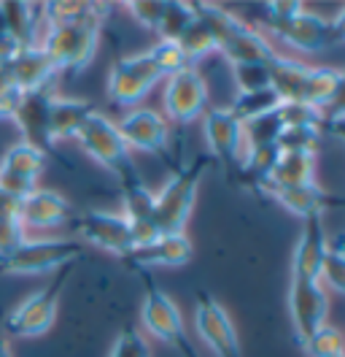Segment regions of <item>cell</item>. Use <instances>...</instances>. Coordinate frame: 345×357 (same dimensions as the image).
Wrapping results in <instances>:
<instances>
[{
	"label": "cell",
	"instance_id": "obj_40",
	"mask_svg": "<svg viewBox=\"0 0 345 357\" xmlns=\"http://www.w3.org/2000/svg\"><path fill=\"white\" fill-rule=\"evenodd\" d=\"M108 357H151V347L143 333H138L135 328H125L116 335Z\"/></svg>",
	"mask_w": 345,
	"mask_h": 357
},
{
	"label": "cell",
	"instance_id": "obj_18",
	"mask_svg": "<svg viewBox=\"0 0 345 357\" xmlns=\"http://www.w3.org/2000/svg\"><path fill=\"white\" fill-rule=\"evenodd\" d=\"M326 252H329V238L323 230V217L302 220L300 241H297L294 255H291V279L321 282V266Z\"/></svg>",
	"mask_w": 345,
	"mask_h": 357
},
{
	"label": "cell",
	"instance_id": "obj_2",
	"mask_svg": "<svg viewBox=\"0 0 345 357\" xmlns=\"http://www.w3.org/2000/svg\"><path fill=\"white\" fill-rule=\"evenodd\" d=\"M264 24L275 33V38H280V44L297 49V52L316 54V52L335 46L329 20H323L316 11H307L297 0L264 3Z\"/></svg>",
	"mask_w": 345,
	"mask_h": 357
},
{
	"label": "cell",
	"instance_id": "obj_43",
	"mask_svg": "<svg viewBox=\"0 0 345 357\" xmlns=\"http://www.w3.org/2000/svg\"><path fill=\"white\" fill-rule=\"evenodd\" d=\"M22 92L17 89L14 79H11V70L8 63H0V119H11V114L19 103Z\"/></svg>",
	"mask_w": 345,
	"mask_h": 357
},
{
	"label": "cell",
	"instance_id": "obj_35",
	"mask_svg": "<svg viewBox=\"0 0 345 357\" xmlns=\"http://www.w3.org/2000/svg\"><path fill=\"white\" fill-rule=\"evenodd\" d=\"M283 130V122H280V114H264L259 119H251L243 125V135H246V144H254V146H278V135Z\"/></svg>",
	"mask_w": 345,
	"mask_h": 357
},
{
	"label": "cell",
	"instance_id": "obj_16",
	"mask_svg": "<svg viewBox=\"0 0 345 357\" xmlns=\"http://www.w3.org/2000/svg\"><path fill=\"white\" fill-rule=\"evenodd\" d=\"M326 314H329V295L321 282H302V279L289 282V317L300 344H305L321 325H326Z\"/></svg>",
	"mask_w": 345,
	"mask_h": 357
},
{
	"label": "cell",
	"instance_id": "obj_31",
	"mask_svg": "<svg viewBox=\"0 0 345 357\" xmlns=\"http://www.w3.org/2000/svg\"><path fill=\"white\" fill-rule=\"evenodd\" d=\"M194 22H197L194 3H186V0H168L165 14H162V22L157 27L159 41H178Z\"/></svg>",
	"mask_w": 345,
	"mask_h": 357
},
{
	"label": "cell",
	"instance_id": "obj_36",
	"mask_svg": "<svg viewBox=\"0 0 345 357\" xmlns=\"http://www.w3.org/2000/svg\"><path fill=\"white\" fill-rule=\"evenodd\" d=\"M149 52H151V57H154V63L159 66V70L165 73V79H170L172 73L189 68L186 66L184 52H181V46L175 44V41H159V44L151 46Z\"/></svg>",
	"mask_w": 345,
	"mask_h": 357
},
{
	"label": "cell",
	"instance_id": "obj_29",
	"mask_svg": "<svg viewBox=\"0 0 345 357\" xmlns=\"http://www.w3.org/2000/svg\"><path fill=\"white\" fill-rule=\"evenodd\" d=\"M343 84V68H332V66H310V76H307V89H305V103L323 112L337 89Z\"/></svg>",
	"mask_w": 345,
	"mask_h": 357
},
{
	"label": "cell",
	"instance_id": "obj_1",
	"mask_svg": "<svg viewBox=\"0 0 345 357\" xmlns=\"http://www.w3.org/2000/svg\"><path fill=\"white\" fill-rule=\"evenodd\" d=\"M194 11H197V20L211 30L216 52L224 54L230 66H254V63L270 66L280 54L262 30L246 24L232 11L216 3H194Z\"/></svg>",
	"mask_w": 345,
	"mask_h": 357
},
{
	"label": "cell",
	"instance_id": "obj_12",
	"mask_svg": "<svg viewBox=\"0 0 345 357\" xmlns=\"http://www.w3.org/2000/svg\"><path fill=\"white\" fill-rule=\"evenodd\" d=\"M194 328L214 357H240V338L232 317L211 292H197L194 301Z\"/></svg>",
	"mask_w": 345,
	"mask_h": 357
},
{
	"label": "cell",
	"instance_id": "obj_32",
	"mask_svg": "<svg viewBox=\"0 0 345 357\" xmlns=\"http://www.w3.org/2000/svg\"><path fill=\"white\" fill-rule=\"evenodd\" d=\"M175 44L181 46V52H184V57H186V66H192V68L200 66L205 57L216 54L214 36H211V30L200 22V20H197Z\"/></svg>",
	"mask_w": 345,
	"mask_h": 357
},
{
	"label": "cell",
	"instance_id": "obj_3",
	"mask_svg": "<svg viewBox=\"0 0 345 357\" xmlns=\"http://www.w3.org/2000/svg\"><path fill=\"white\" fill-rule=\"evenodd\" d=\"M211 157H194L189 165H178L175 174L168 178V184L154 192V211H157V225L159 233H186V222L192 217L194 201L200 181L211 168Z\"/></svg>",
	"mask_w": 345,
	"mask_h": 357
},
{
	"label": "cell",
	"instance_id": "obj_47",
	"mask_svg": "<svg viewBox=\"0 0 345 357\" xmlns=\"http://www.w3.org/2000/svg\"><path fill=\"white\" fill-rule=\"evenodd\" d=\"M19 203L17 198H11V195H6L3 190H0V214H19Z\"/></svg>",
	"mask_w": 345,
	"mask_h": 357
},
{
	"label": "cell",
	"instance_id": "obj_17",
	"mask_svg": "<svg viewBox=\"0 0 345 357\" xmlns=\"http://www.w3.org/2000/svg\"><path fill=\"white\" fill-rule=\"evenodd\" d=\"M194 257L192 238L186 233H159L154 241L143 246H135L127 263L138 271L149 268H184Z\"/></svg>",
	"mask_w": 345,
	"mask_h": 357
},
{
	"label": "cell",
	"instance_id": "obj_8",
	"mask_svg": "<svg viewBox=\"0 0 345 357\" xmlns=\"http://www.w3.org/2000/svg\"><path fill=\"white\" fill-rule=\"evenodd\" d=\"M165 79V73L154 63L151 52H138L113 60V66L108 70V98L113 106L119 109H138V103L149 95Z\"/></svg>",
	"mask_w": 345,
	"mask_h": 357
},
{
	"label": "cell",
	"instance_id": "obj_48",
	"mask_svg": "<svg viewBox=\"0 0 345 357\" xmlns=\"http://www.w3.org/2000/svg\"><path fill=\"white\" fill-rule=\"evenodd\" d=\"M321 128H323V133L335 135V138H340V141L345 144V119H335V122H323Z\"/></svg>",
	"mask_w": 345,
	"mask_h": 357
},
{
	"label": "cell",
	"instance_id": "obj_5",
	"mask_svg": "<svg viewBox=\"0 0 345 357\" xmlns=\"http://www.w3.org/2000/svg\"><path fill=\"white\" fill-rule=\"evenodd\" d=\"M100 27L103 22H76L46 27L41 38V49L57 73H81L92 60L100 44Z\"/></svg>",
	"mask_w": 345,
	"mask_h": 357
},
{
	"label": "cell",
	"instance_id": "obj_25",
	"mask_svg": "<svg viewBox=\"0 0 345 357\" xmlns=\"http://www.w3.org/2000/svg\"><path fill=\"white\" fill-rule=\"evenodd\" d=\"M310 66L297 57H283L278 54L270 63V82L278 92L280 103H305V89H307Z\"/></svg>",
	"mask_w": 345,
	"mask_h": 357
},
{
	"label": "cell",
	"instance_id": "obj_10",
	"mask_svg": "<svg viewBox=\"0 0 345 357\" xmlns=\"http://www.w3.org/2000/svg\"><path fill=\"white\" fill-rule=\"evenodd\" d=\"M165 119L178 122V125H189L194 119H202V114L211 106V92L208 82L200 73V68H184L178 73H172L170 79H165Z\"/></svg>",
	"mask_w": 345,
	"mask_h": 357
},
{
	"label": "cell",
	"instance_id": "obj_30",
	"mask_svg": "<svg viewBox=\"0 0 345 357\" xmlns=\"http://www.w3.org/2000/svg\"><path fill=\"white\" fill-rule=\"evenodd\" d=\"M278 106H280L278 92L273 87H264V89H254V92H235V100H232L230 112H232V116H235L240 125H246V122L259 119L264 114L278 112Z\"/></svg>",
	"mask_w": 345,
	"mask_h": 357
},
{
	"label": "cell",
	"instance_id": "obj_52",
	"mask_svg": "<svg viewBox=\"0 0 345 357\" xmlns=\"http://www.w3.org/2000/svg\"><path fill=\"white\" fill-rule=\"evenodd\" d=\"M194 357H200V355H194Z\"/></svg>",
	"mask_w": 345,
	"mask_h": 357
},
{
	"label": "cell",
	"instance_id": "obj_15",
	"mask_svg": "<svg viewBox=\"0 0 345 357\" xmlns=\"http://www.w3.org/2000/svg\"><path fill=\"white\" fill-rule=\"evenodd\" d=\"M79 238L81 244L97 246L103 252H111L122 260H127L135 249V236L129 230L127 220L113 211H86L79 217Z\"/></svg>",
	"mask_w": 345,
	"mask_h": 357
},
{
	"label": "cell",
	"instance_id": "obj_45",
	"mask_svg": "<svg viewBox=\"0 0 345 357\" xmlns=\"http://www.w3.org/2000/svg\"><path fill=\"white\" fill-rule=\"evenodd\" d=\"M17 52H22V49L14 44L8 27H6V22H3V14H0V63H11V60L17 57Z\"/></svg>",
	"mask_w": 345,
	"mask_h": 357
},
{
	"label": "cell",
	"instance_id": "obj_11",
	"mask_svg": "<svg viewBox=\"0 0 345 357\" xmlns=\"http://www.w3.org/2000/svg\"><path fill=\"white\" fill-rule=\"evenodd\" d=\"M202 135L208 141V157L216 160L227 178H237V165L246 146L243 125L237 122L230 109H208L202 114Z\"/></svg>",
	"mask_w": 345,
	"mask_h": 357
},
{
	"label": "cell",
	"instance_id": "obj_42",
	"mask_svg": "<svg viewBox=\"0 0 345 357\" xmlns=\"http://www.w3.org/2000/svg\"><path fill=\"white\" fill-rule=\"evenodd\" d=\"M278 114L283 125H323L321 112L307 103H280Z\"/></svg>",
	"mask_w": 345,
	"mask_h": 357
},
{
	"label": "cell",
	"instance_id": "obj_38",
	"mask_svg": "<svg viewBox=\"0 0 345 357\" xmlns=\"http://www.w3.org/2000/svg\"><path fill=\"white\" fill-rule=\"evenodd\" d=\"M237 92H254V89L273 87L270 82V66L254 63V66H232Z\"/></svg>",
	"mask_w": 345,
	"mask_h": 357
},
{
	"label": "cell",
	"instance_id": "obj_41",
	"mask_svg": "<svg viewBox=\"0 0 345 357\" xmlns=\"http://www.w3.org/2000/svg\"><path fill=\"white\" fill-rule=\"evenodd\" d=\"M321 284L329 287V290L345 295V255L337 252V249H332V246H329V252H326V257H323Z\"/></svg>",
	"mask_w": 345,
	"mask_h": 357
},
{
	"label": "cell",
	"instance_id": "obj_33",
	"mask_svg": "<svg viewBox=\"0 0 345 357\" xmlns=\"http://www.w3.org/2000/svg\"><path fill=\"white\" fill-rule=\"evenodd\" d=\"M321 138V125H283L278 135V149L280 152H316Z\"/></svg>",
	"mask_w": 345,
	"mask_h": 357
},
{
	"label": "cell",
	"instance_id": "obj_51",
	"mask_svg": "<svg viewBox=\"0 0 345 357\" xmlns=\"http://www.w3.org/2000/svg\"><path fill=\"white\" fill-rule=\"evenodd\" d=\"M337 357H345V355H337Z\"/></svg>",
	"mask_w": 345,
	"mask_h": 357
},
{
	"label": "cell",
	"instance_id": "obj_28",
	"mask_svg": "<svg viewBox=\"0 0 345 357\" xmlns=\"http://www.w3.org/2000/svg\"><path fill=\"white\" fill-rule=\"evenodd\" d=\"M310 181H316V152H280L264 195H270L278 187H297Z\"/></svg>",
	"mask_w": 345,
	"mask_h": 357
},
{
	"label": "cell",
	"instance_id": "obj_27",
	"mask_svg": "<svg viewBox=\"0 0 345 357\" xmlns=\"http://www.w3.org/2000/svg\"><path fill=\"white\" fill-rule=\"evenodd\" d=\"M0 14L3 22L8 27L14 44L19 49H30L35 46V27H38V17H41V6L24 3V0H0Z\"/></svg>",
	"mask_w": 345,
	"mask_h": 357
},
{
	"label": "cell",
	"instance_id": "obj_34",
	"mask_svg": "<svg viewBox=\"0 0 345 357\" xmlns=\"http://www.w3.org/2000/svg\"><path fill=\"white\" fill-rule=\"evenodd\" d=\"M302 349L310 357H337L345 355V335L335 325H321L316 333L310 335Z\"/></svg>",
	"mask_w": 345,
	"mask_h": 357
},
{
	"label": "cell",
	"instance_id": "obj_26",
	"mask_svg": "<svg viewBox=\"0 0 345 357\" xmlns=\"http://www.w3.org/2000/svg\"><path fill=\"white\" fill-rule=\"evenodd\" d=\"M108 14H111V6L89 3V0H54V3L41 6V17L49 27L76 22H103Z\"/></svg>",
	"mask_w": 345,
	"mask_h": 357
},
{
	"label": "cell",
	"instance_id": "obj_39",
	"mask_svg": "<svg viewBox=\"0 0 345 357\" xmlns=\"http://www.w3.org/2000/svg\"><path fill=\"white\" fill-rule=\"evenodd\" d=\"M165 6H168V0H129V3H125L129 17L138 24H143L146 30H154V33H157V27L162 22Z\"/></svg>",
	"mask_w": 345,
	"mask_h": 357
},
{
	"label": "cell",
	"instance_id": "obj_9",
	"mask_svg": "<svg viewBox=\"0 0 345 357\" xmlns=\"http://www.w3.org/2000/svg\"><path fill=\"white\" fill-rule=\"evenodd\" d=\"M70 268L57 271V279L43 287L41 292L30 295L27 301H22L14 312L6 314L3 319V331L17 338H30V335H43L57 319V306H60V292L67 282Z\"/></svg>",
	"mask_w": 345,
	"mask_h": 357
},
{
	"label": "cell",
	"instance_id": "obj_50",
	"mask_svg": "<svg viewBox=\"0 0 345 357\" xmlns=\"http://www.w3.org/2000/svg\"><path fill=\"white\" fill-rule=\"evenodd\" d=\"M0 357H14L11 355V347H8V341L0 335Z\"/></svg>",
	"mask_w": 345,
	"mask_h": 357
},
{
	"label": "cell",
	"instance_id": "obj_46",
	"mask_svg": "<svg viewBox=\"0 0 345 357\" xmlns=\"http://www.w3.org/2000/svg\"><path fill=\"white\" fill-rule=\"evenodd\" d=\"M329 27H332V41L335 44H345V6L329 20Z\"/></svg>",
	"mask_w": 345,
	"mask_h": 357
},
{
	"label": "cell",
	"instance_id": "obj_13",
	"mask_svg": "<svg viewBox=\"0 0 345 357\" xmlns=\"http://www.w3.org/2000/svg\"><path fill=\"white\" fill-rule=\"evenodd\" d=\"M116 128L129 146V152L138 149L157 157H168L170 152V122L154 109H141V106L129 109L122 114Z\"/></svg>",
	"mask_w": 345,
	"mask_h": 357
},
{
	"label": "cell",
	"instance_id": "obj_24",
	"mask_svg": "<svg viewBox=\"0 0 345 357\" xmlns=\"http://www.w3.org/2000/svg\"><path fill=\"white\" fill-rule=\"evenodd\" d=\"M95 112L97 109L89 100L51 95V103H49V135H51V141L57 144V141L76 138V133L81 130V125Z\"/></svg>",
	"mask_w": 345,
	"mask_h": 357
},
{
	"label": "cell",
	"instance_id": "obj_4",
	"mask_svg": "<svg viewBox=\"0 0 345 357\" xmlns=\"http://www.w3.org/2000/svg\"><path fill=\"white\" fill-rule=\"evenodd\" d=\"M76 141L97 165H103L106 171H111L113 176L119 178L122 187L143 181L141 174H138V165L132 160L129 146L125 144V138H122L116 122L111 116L95 112L81 125V130L76 133Z\"/></svg>",
	"mask_w": 345,
	"mask_h": 357
},
{
	"label": "cell",
	"instance_id": "obj_37",
	"mask_svg": "<svg viewBox=\"0 0 345 357\" xmlns=\"http://www.w3.org/2000/svg\"><path fill=\"white\" fill-rule=\"evenodd\" d=\"M27 241V227L22 225L19 214H0V260L8 257L14 249Z\"/></svg>",
	"mask_w": 345,
	"mask_h": 357
},
{
	"label": "cell",
	"instance_id": "obj_49",
	"mask_svg": "<svg viewBox=\"0 0 345 357\" xmlns=\"http://www.w3.org/2000/svg\"><path fill=\"white\" fill-rule=\"evenodd\" d=\"M332 249H337V252H343L345 255V233H337V236H335V241H332Z\"/></svg>",
	"mask_w": 345,
	"mask_h": 357
},
{
	"label": "cell",
	"instance_id": "obj_6",
	"mask_svg": "<svg viewBox=\"0 0 345 357\" xmlns=\"http://www.w3.org/2000/svg\"><path fill=\"white\" fill-rule=\"evenodd\" d=\"M84 252L76 238H27L19 249L0 260V273L6 276H38L70 268Z\"/></svg>",
	"mask_w": 345,
	"mask_h": 357
},
{
	"label": "cell",
	"instance_id": "obj_19",
	"mask_svg": "<svg viewBox=\"0 0 345 357\" xmlns=\"http://www.w3.org/2000/svg\"><path fill=\"white\" fill-rule=\"evenodd\" d=\"M51 89H41V92H27L22 95L17 109L11 114L14 125L19 128L22 141L33 144L41 152H51L54 141L49 135V103H51Z\"/></svg>",
	"mask_w": 345,
	"mask_h": 357
},
{
	"label": "cell",
	"instance_id": "obj_20",
	"mask_svg": "<svg viewBox=\"0 0 345 357\" xmlns=\"http://www.w3.org/2000/svg\"><path fill=\"white\" fill-rule=\"evenodd\" d=\"M122 203H125L122 217L127 220L129 230L135 236V246H143L154 241L159 236L157 211H154V192L143 181L127 184V187H122Z\"/></svg>",
	"mask_w": 345,
	"mask_h": 357
},
{
	"label": "cell",
	"instance_id": "obj_14",
	"mask_svg": "<svg viewBox=\"0 0 345 357\" xmlns=\"http://www.w3.org/2000/svg\"><path fill=\"white\" fill-rule=\"evenodd\" d=\"M46 168V152L33 144H14L0 160V190L17 201H24L33 190H38V176Z\"/></svg>",
	"mask_w": 345,
	"mask_h": 357
},
{
	"label": "cell",
	"instance_id": "obj_7",
	"mask_svg": "<svg viewBox=\"0 0 345 357\" xmlns=\"http://www.w3.org/2000/svg\"><path fill=\"white\" fill-rule=\"evenodd\" d=\"M141 322L157 341L175 349L181 357H194L197 349L192 344V335L186 333V322L181 317L178 303L165 290H159L151 279H146V292L141 303Z\"/></svg>",
	"mask_w": 345,
	"mask_h": 357
},
{
	"label": "cell",
	"instance_id": "obj_44",
	"mask_svg": "<svg viewBox=\"0 0 345 357\" xmlns=\"http://www.w3.org/2000/svg\"><path fill=\"white\" fill-rule=\"evenodd\" d=\"M323 122H335V119H345V70H343V84L337 89V95H335V100L326 106L321 112Z\"/></svg>",
	"mask_w": 345,
	"mask_h": 357
},
{
	"label": "cell",
	"instance_id": "obj_21",
	"mask_svg": "<svg viewBox=\"0 0 345 357\" xmlns=\"http://www.w3.org/2000/svg\"><path fill=\"white\" fill-rule=\"evenodd\" d=\"M267 198H273L275 203H280L289 214L307 220V217H323L326 208H337L343 206V198L326 192L319 181L310 184H297V187H278L273 190Z\"/></svg>",
	"mask_w": 345,
	"mask_h": 357
},
{
	"label": "cell",
	"instance_id": "obj_23",
	"mask_svg": "<svg viewBox=\"0 0 345 357\" xmlns=\"http://www.w3.org/2000/svg\"><path fill=\"white\" fill-rule=\"evenodd\" d=\"M73 217L70 203L65 201L54 190H33L24 201L19 203V220L24 227H60Z\"/></svg>",
	"mask_w": 345,
	"mask_h": 357
},
{
	"label": "cell",
	"instance_id": "obj_22",
	"mask_svg": "<svg viewBox=\"0 0 345 357\" xmlns=\"http://www.w3.org/2000/svg\"><path fill=\"white\" fill-rule=\"evenodd\" d=\"M8 70H11V79L19 89L22 95L27 92H41V89H51L54 79L60 76L51 60L46 57L41 46H30V49H22L17 52V57L8 63Z\"/></svg>",
	"mask_w": 345,
	"mask_h": 357
}]
</instances>
